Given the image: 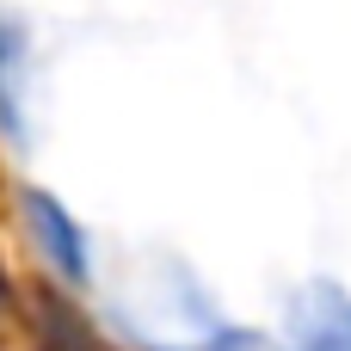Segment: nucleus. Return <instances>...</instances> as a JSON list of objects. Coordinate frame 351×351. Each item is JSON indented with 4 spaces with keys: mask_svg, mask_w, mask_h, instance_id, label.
<instances>
[{
    "mask_svg": "<svg viewBox=\"0 0 351 351\" xmlns=\"http://www.w3.org/2000/svg\"><path fill=\"white\" fill-rule=\"evenodd\" d=\"M25 222H31L43 259H49L62 278H86V234H80V222L62 210V197H49V191H25Z\"/></svg>",
    "mask_w": 351,
    "mask_h": 351,
    "instance_id": "1",
    "label": "nucleus"
},
{
    "mask_svg": "<svg viewBox=\"0 0 351 351\" xmlns=\"http://www.w3.org/2000/svg\"><path fill=\"white\" fill-rule=\"evenodd\" d=\"M296 346L284 351H351V296L339 284H308L296 308Z\"/></svg>",
    "mask_w": 351,
    "mask_h": 351,
    "instance_id": "2",
    "label": "nucleus"
},
{
    "mask_svg": "<svg viewBox=\"0 0 351 351\" xmlns=\"http://www.w3.org/2000/svg\"><path fill=\"white\" fill-rule=\"evenodd\" d=\"M0 130L25 136V31L0 12Z\"/></svg>",
    "mask_w": 351,
    "mask_h": 351,
    "instance_id": "3",
    "label": "nucleus"
}]
</instances>
